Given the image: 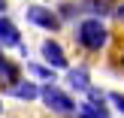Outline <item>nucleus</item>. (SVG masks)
I'll use <instances>...</instances> for the list:
<instances>
[{"label":"nucleus","instance_id":"nucleus-1","mask_svg":"<svg viewBox=\"0 0 124 118\" xmlns=\"http://www.w3.org/2000/svg\"><path fill=\"white\" fill-rule=\"evenodd\" d=\"M76 42L85 52H100L109 42V30H106V24H103L100 18H85L76 27Z\"/></svg>","mask_w":124,"mask_h":118},{"label":"nucleus","instance_id":"nucleus-2","mask_svg":"<svg viewBox=\"0 0 124 118\" xmlns=\"http://www.w3.org/2000/svg\"><path fill=\"white\" fill-rule=\"evenodd\" d=\"M39 97H42V103H46V109L48 112H58V115H67V112H73L76 109V100H73L70 94H64L61 88H42L39 91Z\"/></svg>","mask_w":124,"mask_h":118},{"label":"nucleus","instance_id":"nucleus-3","mask_svg":"<svg viewBox=\"0 0 124 118\" xmlns=\"http://www.w3.org/2000/svg\"><path fill=\"white\" fill-rule=\"evenodd\" d=\"M24 15H27L30 24H36V27H42V30H58L61 27V18L54 15L52 9H46V6H27Z\"/></svg>","mask_w":124,"mask_h":118},{"label":"nucleus","instance_id":"nucleus-4","mask_svg":"<svg viewBox=\"0 0 124 118\" xmlns=\"http://www.w3.org/2000/svg\"><path fill=\"white\" fill-rule=\"evenodd\" d=\"M42 58H46V64L54 67V70H64V67H67V55H64V48H61L58 42H52V39L42 42Z\"/></svg>","mask_w":124,"mask_h":118},{"label":"nucleus","instance_id":"nucleus-5","mask_svg":"<svg viewBox=\"0 0 124 118\" xmlns=\"http://www.w3.org/2000/svg\"><path fill=\"white\" fill-rule=\"evenodd\" d=\"M0 46H21V33L9 18H0Z\"/></svg>","mask_w":124,"mask_h":118},{"label":"nucleus","instance_id":"nucleus-6","mask_svg":"<svg viewBox=\"0 0 124 118\" xmlns=\"http://www.w3.org/2000/svg\"><path fill=\"white\" fill-rule=\"evenodd\" d=\"M6 91H9L15 100H36V97H39V88H36L33 82H15V85H9Z\"/></svg>","mask_w":124,"mask_h":118},{"label":"nucleus","instance_id":"nucleus-7","mask_svg":"<svg viewBox=\"0 0 124 118\" xmlns=\"http://www.w3.org/2000/svg\"><path fill=\"white\" fill-rule=\"evenodd\" d=\"M67 82H70V88H76V91H88L91 88V79H88V70H85V67L70 70L67 73Z\"/></svg>","mask_w":124,"mask_h":118},{"label":"nucleus","instance_id":"nucleus-8","mask_svg":"<svg viewBox=\"0 0 124 118\" xmlns=\"http://www.w3.org/2000/svg\"><path fill=\"white\" fill-rule=\"evenodd\" d=\"M0 82H9V85L18 82V67L6 58H0Z\"/></svg>","mask_w":124,"mask_h":118},{"label":"nucleus","instance_id":"nucleus-9","mask_svg":"<svg viewBox=\"0 0 124 118\" xmlns=\"http://www.w3.org/2000/svg\"><path fill=\"white\" fill-rule=\"evenodd\" d=\"M82 9L91 12V15H109V12H112V3H109V0H88Z\"/></svg>","mask_w":124,"mask_h":118},{"label":"nucleus","instance_id":"nucleus-10","mask_svg":"<svg viewBox=\"0 0 124 118\" xmlns=\"http://www.w3.org/2000/svg\"><path fill=\"white\" fill-rule=\"evenodd\" d=\"M79 118H109V112L103 106H97V103H85L79 109Z\"/></svg>","mask_w":124,"mask_h":118},{"label":"nucleus","instance_id":"nucleus-11","mask_svg":"<svg viewBox=\"0 0 124 118\" xmlns=\"http://www.w3.org/2000/svg\"><path fill=\"white\" fill-rule=\"evenodd\" d=\"M30 73H33L36 79H52V82H54V73L46 70V67H30Z\"/></svg>","mask_w":124,"mask_h":118},{"label":"nucleus","instance_id":"nucleus-12","mask_svg":"<svg viewBox=\"0 0 124 118\" xmlns=\"http://www.w3.org/2000/svg\"><path fill=\"white\" fill-rule=\"evenodd\" d=\"M109 100L115 103V109H118V112H124V94H109Z\"/></svg>","mask_w":124,"mask_h":118},{"label":"nucleus","instance_id":"nucleus-13","mask_svg":"<svg viewBox=\"0 0 124 118\" xmlns=\"http://www.w3.org/2000/svg\"><path fill=\"white\" fill-rule=\"evenodd\" d=\"M115 15H118V21H124V6H121V9H115Z\"/></svg>","mask_w":124,"mask_h":118},{"label":"nucleus","instance_id":"nucleus-14","mask_svg":"<svg viewBox=\"0 0 124 118\" xmlns=\"http://www.w3.org/2000/svg\"><path fill=\"white\" fill-rule=\"evenodd\" d=\"M6 3H9V0H0V12H3V9H6Z\"/></svg>","mask_w":124,"mask_h":118},{"label":"nucleus","instance_id":"nucleus-15","mask_svg":"<svg viewBox=\"0 0 124 118\" xmlns=\"http://www.w3.org/2000/svg\"><path fill=\"white\" fill-rule=\"evenodd\" d=\"M0 115H3V103H0Z\"/></svg>","mask_w":124,"mask_h":118},{"label":"nucleus","instance_id":"nucleus-16","mask_svg":"<svg viewBox=\"0 0 124 118\" xmlns=\"http://www.w3.org/2000/svg\"><path fill=\"white\" fill-rule=\"evenodd\" d=\"M121 67H124V55H121Z\"/></svg>","mask_w":124,"mask_h":118}]
</instances>
